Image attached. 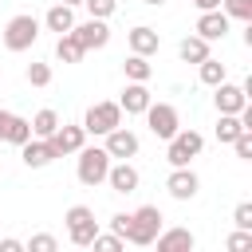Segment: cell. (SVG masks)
Instances as JSON below:
<instances>
[{"mask_svg": "<svg viewBox=\"0 0 252 252\" xmlns=\"http://www.w3.org/2000/svg\"><path fill=\"white\" fill-rule=\"evenodd\" d=\"M161 220H165V217H161V209H158V205H142V209H134V213H130L122 240H130V244L146 248V244H154V236L161 232Z\"/></svg>", "mask_w": 252, "mask_h": 252, "instance_id": "1", "label": "cell"}, {"mask_svg": "<svg viewBox=\"0 0 252 252\" xmlns=\"http://www.w3.org/2000/svg\"><path fill=\"white\" fill-rule=\"evenodd\" d=\"M35 39H39V20L32 12H20L4 24V47L8 51H32Z\"/></svg>", "mask_w": 252, "mask_h": 252, "instance_id": "2", "label": "cell"}, {"mask_svg": "<svg viewBox=\"0 0 252 252\" xmlns=\"http://www.w3.org/2000/svg\"><path fill=\"white\" fill-rule=\"evenodd\" d=\"M106 169H110V154L102 150V146H83L79 150V161H75V177L83 181V185H102L106 181Z\"/></svg>", "mask_w": 252, "mask_h": 252, "instance_id": "3", "label": "cell"}, {"mask_svg": "<svg viewBox=\"0 0 252 252\" xmlns=\"http://www.w3.org/2000/svg\"><path fill=\"white\" fill-rule=\"evenodd\" d=\"M63 220H67V240L79 244V248H91V240H94V232H98L94 209H91V205H71Z\"/></svg>", "mask_w": 252, "mask_h": 252, "instance_id": "4", "label": "cell"}, {"mask_svg": "<svg viewBox=\"0 0 252 252\" xmlns=\"http://www.w3.org/2000/svg\"><path fill=\"white\" fill-rule=\"evenodd\" d=\"M205 150V138L197 130H177L173 138H165V161L169 165H189L193 158H201Z\"/></svg>", "mask_w": 252, "mask_h": 252, "instance_id": "5", "label": "cell"}, {"mask_svg": "<svg viewBox=\"0 0 252 252\" xmlns=\"http://www.w3.org/2000/svg\"><path fill=\"white\" fill-rule=\"evenodd\" d=\"M142 114H146L150 134H154V138H161V142H165V138H173V134L181 130V114H177V106H169V102H150Z\"/></svg>", "mask_w": 252, "mask_h": 252, "instance_id": "6", "label": "cell"}, {"mask_svg": "<svg viewBox=\"0 0 252 252\" xmlns=\"http://www.w3.org/2000/svg\"><path fill=\"white\" fill-rule=\"evenodd\" d=\"M114 126H122V106L118 102H94V106H87V114H83V130L87 134H110Z\"/></svg>", "mask_w": 252, "mask_h": 252, "instance_id": "7", "label": "cell"}, {"mask_svg": "<svg viewBox=\"0 0 252 252\" xmlns=\"http://www.w3.org/2000/svg\"><path fill=\"white\" fill-rule=\"evenodd\" d=\"M102 138H106V146H102V150L110 154V161H130V158H138V146H142V142H138V134H134V130L114 126V130H110V134H102Z\"/></svg>", "mask_w": 252, "mask_h": 252, "instance_id": "8", "label": "cell"}, {"mask_svg": "<svg viewBox=\"0 0 252 252\" xmlns=\"http://www.w3.org/2000/svg\"><path fill=\"white\" fill-rule=\"evenodd\" d=\"M213 106H217V114H240L248 106V91L224 79V83L213 87Z\"/></svg>", "mask_w": 252, "mask_h": 252, "instance_id": "9", "label": "cell"}, {"mask_svg": "<svg viewBox=\"0 0 252 252\" xmlns=\"http://www.w3.org/2000/svg\"><path fill=\"white\" fill-rule=\"evenodd\" d=\"M47 142L55 146L59 158H67V154H79V150L87 146V130H83V122H79V126H75V122H59L55 134H51Z\"/></svg>", "mask_w": 252, "mask_h": 252, "instance_id": "10", "label": "cell"}, {"mask_svg": "<svg viewBox=\"0 0 252 252\" xmlns=\"http://www.w3.org/2000/svg\"><path fill=\"white\" fill-rule=\"evenodd\" d=\"M71 35H75L87 51H102V47L110 43V28H106V20H94V16H91V20H83V24H75V28H71Z\"/></svg>", "mask_w": 252, "mask_h": 252, "instance_id": "11", "label": "cell"}, {"mask_svg": "<svg viewBox=\"0 0 252 252\" xmlns=\"http://www.w3.org/2000/svg\"><path fill=\"white\" fill-rule=\"evenodd\" d=\"M165 189H169L173 201H193L197 189H201V177H197L189 165H173V173L165 177Z\"/></svg>", "mask_w": 252, "mask_h": 252, "instance_id": "12", "label": "cell"}, {"mask_svg": "<svg viewBox=\"0 0 252 252\" xmlns=\"http://www.w3.org/2000/svg\"><path fill=\"white\" fill-rule=\"evenodd\" d=\"M20 158H24L28 169H43V165H51L59 154H55V146H51L47 138H28V142L20 146Z\"/></svg>", "mask_w": 252, "mask_h": 252, "instance_id": "13", "label": "cell"}, {"mask_svg": "<svg viewBox=\"0 0 252 252\" xmlns=\"http://www.w3.org/2000/svg\"><path fill=\"white\" fill-rule=\"evenodd\" d=\"M228 24H232V20H228L220 8H209V12H201V16H197V35H201V39H209V43H217V39H224V35H228Z\"/></svg>", "mask_w": 252, "mask_h": 252, "instance_id": "14", "label": "cell"}, {"mask_svg": "<svg viewBox=\"0 0 252 252\" xmlns=\"http://www.w3.org/2000/svg\"><path fill=\"white\" fill-rule=\"evenodd\" d=\"M106 185H110L114 193H134V189L142 185V173H138L130 161H110V169H106Z\"/></svg>", "mask_w": 252, "mask_h": 252, "instance_id": "15", "label": "cell"}, {"mask_svg": "<svg viewBox=\"0 0 252 252\" xmlns=\"http://www.w3.org/2000/svg\"><path fill=\"white\" fill-rule=\"evenodd\" d=\"M126 39H130V51H134V55H158V47H161V35H158L150 24L130 28V32H126Z\"/></svg>", "mask_w": 252, "mask_h": 252, "instance_id": "16", "label": "cell"}, {"mask_svg": "<svg viewBox=\"0 0 252 252\" xmlns=\"http://www.w3.org/2000/svg\"><path fill=\"white\" fill-rule=\"evenodd\" d=\"M154 244H158V252H189L197 240H193L189 228H161L154 236Z\"/></svg>", "mask_w": 252, "mask_h": 252, "instance_id": "17", "label": "cell"}, {"mask_svg": "<svg viewBox=\"0 0 252 252\" xmlns=\"http://www.w3.org/2000/svg\"><path fill=\"white\" fill-rule=\"evenodd\" d=\"M150 102H154V94H150L146 83H126V91H122V98H118V106H122L126 114H142Z\"/></svg>", "mask_w": 252, "mask_h": 252, "instance_id": "18", "label": "cell"}, {"mask_svg": "<svg viewBox=\"0 0 252 252\" xmlns=\"http://www.w3.org/2000/svg\"><path fill=\"white\" fill-rule=\"evenodd\" d=\"M39 24H43L47 32H59V35H63V32H71V28H75V8H67V4H51V8L43 12V20H39Z\"/></svg>", "mask_w": 252, "mask_h": 252, "instance_id": "19", "label": "cell"}, {"mask_svg": "<svg viewBox=\"0 0 252 252\" xmlns=\"http://www.w3.org/2000/svg\"><path fill=\"white\" fill-rule=\"evenodd\" d=\"M177 55H181V63H201V59H209L213 51H209V39H201V35H185V39L177 43Z\"/></svg>", "mask_w": 252, "mask_h": 252, "instance_id": "20", "label": "cell"}, {"mask_svg": "<svg viewBox=\"0 0 252 252\" xmlns=\"http://www.w3.org/2000/svg\"><path fill=\"white\" fill-rule=\"evenodd\" d=\"M122 75H126V83H150V75H154V67H150V55H126V63H122Z\"/></svg>", "mask_w": 252, "mask_h": 252, "instance_id": "21", "label": "cell"}, {"mask_svg": "<svg viewBox=\"0 0 252 252\" xmlns=\"http://www.w3.org/2000/svg\"><path fill=\"white\" fill-rule=\"evenodd\" d=\"M83 55H87V47H83L71 32H63V35H59V43H55V59H59V63H79Z\"/></svg>", "mask_w": 252, "mask_h": 252, "instance_id": "22", "label": "cell"}, {"mask_svg": "<svg viewBox=\"0 0 252 252\" xmlns=\"http://www.w3.org/2000/svg\"><path fill=\"white\" fill-rule=\"evenodd\" d=\"M28 122H32V138H51L55 126H59V114H55L51 106H43V110H35Z\"/></svg>", "mask_w": 252, "mask_h": 252, "instance_id": "23", "label": "cell"}, {"mask_svg": "<svg viewBox=\"0 0 252 252\" xmlns=\"http://www.w3.org/2000/svg\"><path fill=\"white\" fill-rule=\"evenodd\" d=\"M28 138H32V122H28L24 114H12V118H8V130H4V142L20 150V146H24Z\"/></svg>", "mask_w": 252, "mask_h": 252, "instance_id": "24", "label": "cell"}, {"mask_svg": "<svg viewBox=\"0 0 252 252\" xmlns=\"http://www.w3.org/2000/svg\"><path fill=\"white\" fill-rule=\"evenodd\" d=\"M197 75H201V83H205V87H217V83H224V79H228L224 63H220V59H213V55L197 63Z\"/></svg>", "mask_w": 252, "mask_h": 252, "instance_id": "25", "label": "cell"}, {"mask_svg": "<svg viewBox=\"0 0 252 252\" xmlns=\"http://www.w3.org/2000/svg\"><path fill=\"white\" fill-rule=\"evenodd\" d=\"M240 130H244L240 114H220V118H217V142H224V146H228V142H232Z\"/></svg>", "mask_w": 252, "mask_h": 252, "instance_id": "26", "label": "cell"}, {"mask_svg": "<svg viewBox=\"0 0 252 252\" xmlns=\"http://www.w3.org/2000/svg\"><path fill=\"white\" fill-rule=\"evenodd\" d=\"M220 12L228 16V20H252V0H220Z\"/></svg>", "mask_w": 252, "mask_h": 252, "instance_id": "27", "label": "cell"}, {"mask_svg": "<svg viewBox=\"0 0 252 252\" xmlns=\"http://www.w3.org/2000/svg\"><path fill=\"white\" fill-rule=\"evenodd\" d=\"M122 244H126V240H122L118 232H94V240H91L94 252H122Z\"/></svg>", "mask_w": 252, "mask_h": 252, "instance_id": "28", "label": "cell"}, {"mask_svg": "<svg viewBox=\"0 0 252 252\" xmlns=\"http://www.w3.org/2000/svg\"><path fill=\"white\" fill-rule=\"evenodd\" d=\"M83 8H87L94 20H110L114 8H118V0H83Z\"/></svg>", "mask_w": 252, "mask_h": 252, "instance_id": "29", "label": "cell"}, {"mask_svg": "<svg viewBox=\"0 0 252 252\" xmlns=\"http://www.w3.org/2000/svg\"><path fill=\"white\" fill-rule=\"evenodd\" d=\"M28 83L32 87H47L51 83V63H28Z\"/></svg>", "mask_w": 252, "mask_h": 252, "instance_id": "30", "label": "cell"}, {"mask_svg": "<svg viewBox=\"0 0 252 252\" xmlns=\"http://www.w3.org/2000/svg\"><path fill=\"white\" fill-rule=\"evenodd\" d=\"M24 248H28V252H55V248H59V240H55L51 232H35Z\"/></svg>", "mask_w": 252, "mask_h": 252, "instance_id": "31", "label": "cell"}, {"mask_svg": "<svg viewBox=\"0 0 252 252\" xmlns=\"http://www.w3.org/2000/svg\"><path fill=\"white\" fill-rule=\"evenodd\" d=\"M224 248H228V252H248V248H252V228H236V232L224 240Z\"/></svg>", "mask_w": 252, "mask_h": 252, "instance_id": "32", "label": "cell"}, {"mask_svg": "<svg viewBox=\"0 0 252 252\" xmlns=\"http://www.w3.org/2000/svg\"><path fill=\"white\" fill-rule=\"evenodd\" d=\"M228 146L236 150V158H240V161H248V158H252V130H240Z\"/></svg>", "mask_w": 252, "mask_h": 252, "instance_id": "33", "label": "cell"}, {"mask_svg": "<svg viewBox=\"0 0 252 252\" xmlns=\"http://www.w3.org/2000/svg\"><path fill=\"white\" fill-rule=\"evenodd\" d=\"M232 224H236V228H252V201H240V205L232 209Z\"/></svg>", "mask_w": 252, "mask_h": 252, "instance_id": "34", "label": "cell"}, {"mask_svg": "<svg viewBox=\"0 0 252 252\" xmlns=\"http://www.w3.org/2000/svg\"><path fill=\"white\" fill-rule=\"evenodd\" d=\"M126 220H130V213H114V217H110V232L122 236V232H126Z\"/></svg>", "mask_w": 252, "mask_h": 252, "instance_id": "35", "label": "cell"}, {"mask_svg": "<svg viewBox=\"0 0 252 252\" xmlns=\"http://www.w3.org/2000/svg\"><path fill=\"white\" fill-rule=\"evenodd\" d=\"M0 252H24V240H16V236H0Z\"/></svg>", "mask_w": 252, "mask_h": 252, "instance_id": "36", "label": "cell"}, {"mask_svg": "<svg viewBox=\"0 0 252 252\" xmlns=\"http://www.w3.org/2000/svg\"><path fill=\"white\" fill-rule=\"evenodd\" d=\"M197 4V12H209V8H220V0H193Z\"/></svg>", "mask_w": 252, "mask_h": 252, "instance_id": "37", "label": "cell"}, {"mask_svg": "<svg viewBox=\"0 0 252 252\" xmlns=\"http://www.w3.org/2000/svg\"><path fill=\"white\" fill-rule=\"evenodd\" d=\"M8 118H12V110H0V142H4V130H8Z\"/></svg>", "mask_w": 252, "mask_h": 252, "instance_id": "38", "label": "cell"}, {"mask_svg": "<svg viewBox=\"0 0 252 252\" xmlns=\"http://www.w3.org/2000/svg\"><path fill=\"white\" fill-rule=\"evenodd\" d=\"M59 4H67V8H79V4H83V0H59Z\"/></svg>", "mask_w": 252, "mask_h": 252, "instance_id": "39", "label": "cell"}, {"mask_svg": "<svg viewBox=\"0 0 252 252\" xmlns=\"http://www.w3.org/2000/svg\"><path fill=\"white\" fill-rule=\"evenodd\" d=\"M142 4H150V8H161V4H165V0H142Z\"/></svg>", "mask_w": 252, "mask_h": 252, "instance_id": "40", "label": "cell"}]
</instances>
